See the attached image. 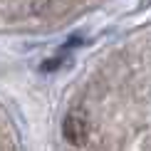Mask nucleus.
I'll list each match as a JSON object with an SVG mask.
<instances>
[{
	"instance_id": "nucleus-1",
	"label": "nucleus",
	"mask_w": 151,
	"mask_h": 151,
	"mask_svg": "<svg viewBox=\"0 0 151 151\" xmlns=\"http://www.w3.org/2000/svg\"><path fill=\"white\" fill-rule=\"evenodd\" d=\"M62 134H65L67 144L72 146H82L89 136V116L84 109H70L62 122Z\"/></svg>"
},
{
	"instance_id": "nucleus-2",
	"label": "nucleus",
	"mask_w": 151,
	"mask_h": 151,
	"mask_svg": "<svg viewBox=\"0 0 151 151\" xmlns=\"http://www.w3.org/2000/svg\"><path fill=\"white\" fill-rule=\"evenodd\" d=\"M70 60H72V47L67 45V47H62L55 57H50L47 62H42V70L45 72H55V70H62L65 65H70Z\"/></svg>"
}]
</instances>
